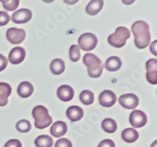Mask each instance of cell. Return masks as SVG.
<instances>
[{
    "label": "cell",
    "instance_id": "6da1fadb",
    "mask_svg": "<svg viewBox=\"0 0 157 147\" xmlns=\"http://www.w3.org/2000/svg\"><path fill=\"white\" fill-rule=\"evenodd\" d=\"M131 30L134 36V43L139 49H145L151 41L149 26L144 21H135L131 26Z\"/></svg>",
    "mask_w": 157,
    "mask_h": 147
},
{
    "label": "cell",
    "instance_id": "7a4b0ae2",
    "mask_svg": "<svg viewBox=\"0 0 157 147\" xmlns=\"http://www.w3.org/2000/svg\"><path fill=\"white\" fill-rule=\"evenodd\" d=\"M82 61L87 67L88 75L91 78L100 77L103 72L104 64L99 57L94 54L87 53L84 55Z\"/></svg>",
    "mask_w": 157,
    "mask_h": 147
},
{
    "label": "cell",
    "instance_id": "3957f363",
    "mask_svg": "<svg viewBox=\"0 0 157 147\" xmlns=\"http://www.w3.org/2000/svg\"><path fill=\"white\" fill-rule=\"evenodd\" d=\"M32 117L35 119V127L38 129H44L53 122V119L45 106H37L32 110Z\"/></svg>",
    "mask_w": 157,
    "mask_h": 147
},
{
    "label": "cell",
    "instance_id": "277c9868",
    "mask_svg": "<svg viewBox=\"0 0 157 147\" xmlns=\"http://www.w3.org/2000/svg\"><path fill=\"white\" fill-rule=\"evenodd\" d=\"M130 37V32L126 27H118L113 34L108 38V42L116 48H121L125 45L127 40Z\"/></svg>",
    "mask_w": 157,
    "mask_h": 147
},
{
    "label": "cell",
    "instance_id": "5b68a950",
    "mask_svg": "<svg viewBox=\"0 0 157 147\" xmlns=\"http://www.w3.org/2000/svg\"><path fill=\"white\" fill-rule=\"evenodd\" d=\"M98 42V38L95 35L90 33H84L78 38V47L85 51H90L96 47Z\"/></svg>",
    "mask_w": 157,
    "mask_h": 147
},
{
    "label": "cell",
    "instance_id": "8992f818",
    "mask_svg": "<svg viewBox=\"0 0 157 147\" xmlns=\"http://www.w3.org/2000/svg\"><path fill=\"white\" fill-rule=\"evenodd\" d=\"M6 39L12 44H20L24 41L26 36V33L24 29L10 28L6 31Z\"/></svg>",
    "mask_w": 157,
    "mask_h": 147
},
{
    "label": "cell",
    "instance_id": "52a82bcc",
    "mask_svg": "<svg viewBox=\"0 0 157 147\" xmlns=\"http://www.w3.org/2000/svg\"><path fill=\"white\" fill-rule=\"evenodd\" d=\"M130 123L131 126L135 128L144 127L147 124L148 118L144 112L141 110H134L130 115Z\"/></svg>",
    "mask_w": 157,
    "mask_h": 147
},
{
    "label": "cell",
    "instance_id": "ba28073f",
    "mask_svg": "<svg viewBox=\"0 0 157 147\" xmlns=\"http://www.w3.org/2000/svg\"><path fill=\"white\" fill-rule=\"evenodd\" d=\"M119 102L125 109L134 110L139 104V99L134 94H126L119 98Z\"/></svg>",
    "mask_w": 157,
    "mask_h": 147
},
{
    "label": "cell",
    "instance_id": "9c48e42d",
    "mask_svg": "<svg viewBox=\"0 0 157 147\" xmlns=\"http://www.w3.org/2000/svg\"><path fill=\"white\" fill-rule=\"evenodd\" d=\"M146 78L151 84L157 83V60L152 58L146 62Z\"/></svg>",
    "mask_w": 157,
    "mask_h": 147
},
{
    "label": "cell",
    "instance_id": "30bf717a",
    "mask_svg": "<svg viewBox=\"0 0 157 147\" xmlns=\"http://www.w3.org/2000/svg\"><path fill=\"white\" fill-rule=\"evenodd\" d=\"M32 13L29 9H20L12 14L11 19L16 24H25L32 19Z\"/></svg>",
    "mask_w": 157,
    "mask_h": 147
},
{
    "label": "cell",
    "instance_id": "8fae6325",
    "mask_svg": "<svg viewBox=\"0 0 157 147\" xmlns=\"http://www.w3.org/2000/svg\"><path fill=\"white\" fill-rule=\"evenodd\" d=\"M98 100L101 106L107 108L112 107L116 104V95L112 91H104L99 95Z\"/></svg>",
    "mask_w": 157,
    "mask_h": 147
},
{
    "label": "cell",
    "instance_id": "7c38bea8",
    "mask_svg": "<svg viewBox=\"0 0 157 147\" xmlns=\"http://www.w3.org/2000/svg\"><path fill=\"white\" fill-rule=\"evenodd\" d=\"M25 56L26 52L25 49L21 47H16L13 48L10 52L8 60L13 65H18L25 60Z\"/></svg>",
    "mask_w": 157,
    "mask_h": 147
},
{
    "label": "cell",
    "instance_id": "4fadbf2b",
    "mask_svg": "<svg viewBox=\"0 0 157 147\" xmlns=\"http://www.w3.org/2000/svg\"><path fill=\"white\" fill-rule=\"evenodd\" d=\"M57 97L63 102H69L74 97V91L71 86L62 85L57 89Z\"/></svg>",
    "mask_w": 157,
    "mask_h": 147
},
{
    "label": "cell",
    "instance_id": "5bb4252c",
    "mask_svg": "<svg viewBox=\"0 0 157 147\" xmlns=\"http://www.w3.org/2000/svg\"><path fill=\"white\" fill-rule=\"evenodd\" d=\"M68 127L64 121H57L50 127V134L55 138L64 136L67 132Z\"/></svg>",
    "mask_w": 157,
    "mask_h": 147
},
{
    "label": "cell",
    "instance_id": "9a60e30c",
    "mask_svg": "<svg viewBox=\"0 0 157 147\" xmlns=\"http://www.w3.org/2000/svg\"><path fill=\"white\" fill-rule=\"evenodd\" d=\"M83 114L84 113L82 109L78 106H70L66 111L67 117L72 122L80 120L83 117Z\"/></svg>",
    "mask_w": 157,
    "mask_h": 147
},
{
    "label": "cell",
    "instance_id": "2e32d148",
    "mask_svg": "<svg viewBox=\"0 0 157 147\" xmlns=\"http://www.w3.org/2000/svg\"><path fill=\"white\" fill-rule=\"evenodd\" d=\"M12 88L7 83H0V106H5L8 103V98L11 95Z\"/></svg>",
    "mask_w": 157,
    "mask_h": 147
},
{
    "label": "cell",
    "instance_id": "e0dca14e",
    "mask_svg": "<svg viewBox=\"0 0 157 147\" xmlns=\"http://www.w3.org/2000/svg\"><path fill=\"white\" fill-rule=\"evenodd\" d=\"M33 91H34V87L32 83L28 81H24V82L21 83L17 87L18 95L20 97L23 98V99L29 98L32 95Z\"/></svg>",
    "mask_w": 157,
    "mask_h": 147
},
{
    "label": "cell",
    "instance_id": "ac0fdd59",
    "mask_svg": "<svg viewBox=\"0 0 157 147\" xmlns=\"http://www.w3.org/2000/svg\"><path fill=\"white\" fill-rule=\"evenodd\" d=\"M104 6L103 0H91L86 7L87 14L94 16L100 12Z\"/></svg>",
    "mask_w": 157,
    "mask_h": 147
},
{
    "label": "cell",
    "instance_id": "d6986e66",
    "mask_svg": "<svg viewBox=\"0 0 157 147\" xmlns=\"http://www.w3.org/2000/svg\"><path fill=\"white\" fill-rule=\"evenodd\" d=\"M122 66V61L120 60V57L116 56H113V57H109L106 60L105 65V67L107 70L110 72H116L120 69Z\"/></svg>",
    "mask_w": 157,
    "mask_h": 147
},
{
    "label": "cell",
    "instance_id": "ffe728a7",
    "mask_svg": "<svg viewBox=\"0 0 157 147\" xmlns=\"http://www.w3.org/2000/svg\"><path fill=\"white\" fill-rule=\"evenodd\" d=\"M122 138L123 141L128 143H132L137 141V138H139V134L134 128H127L123 130L122 132Z\"/></svg>",
    "mask_w": 157,
    "mask_h": 147
},
{
    "label": "cell",
    "instance_id": "44dd1931",
    "mask_svg": "<svg viewBox=\"0 0 157 147\" xmlns=\"http://www.w3.org/2000/svg\"><path fill=\"white\" fill-rule=\"evenodd\" d=\"M50 68L52 73L55 74V75H61L65 69V65H64V61L60 58H57V59L52 61Z\"/></svg>",
    "mask_w": 157,
    "mask_h": 147
},
{
    "label": "cell",
    "instance_id": "7402d4cb",
    "mask_svg": "<svg viewBox=\"0 0 157 147\" xmlns=\"http://www.w3.org/2000/svg\"><path fill=\"white\" fill-rule=\"evenodd\" d=\"M35 145L36 147H52L54 145V141L49 135H40L35 140Z\"/></svg>",
    "mask_w": 157,
    "mask_h": 147
},
{
    "label": "cell",
    "instance_id": "603a6c76",
    "mask_svg": "<svg viewBox=\"0 0 157 147\" xmlns=\"http://www.w3.org/2000/svg\"><path fill=\"white\" fill-rule=\"evenodd\" d=\"M101 127L107 133H114L117 130V124L113 119L106 118L102 121Z\"/></svg>",
    "mask_w": 157,
    "mask_h": 147
},
{
    "label": "cell",
    "instance_id": "cb8c5ba5",
    "mask_svg": "<svg viewBox=\"0 0 157 147\" xmlns=\"http://www.w3.org/2000/svg\"><path fill=\"white\" fill-rule=\"evenodd\" d=\"M79 100L81 101L82 104L89 106V105L92 104L94 101V95L90 91H82L79 95Z\"/></svg>",
    "mask_w": 157,
    "mask_h": 147
},
{
    "label": "cell",
    "instance_id": "d4e9b609",
    "mask_svg": "<svg viewBox=\"0 0 157 147\" xmlns=\"http://www.w3.org/2000/svg\"><path fill=\"white\" fill-rule=\"evenodd\" d=\"M2 2L3 8L7 11H13L18 7L20 0H0Z\"/></svg>",
    "mask_w": 157,
    "mask_h": 147
},
{
    "label": "cell",
    "instance_id": "484cf974",
    "mask_svg": "<svg viewBox=\"0 0 157 147\" xmlns=\"http://www.w3.org/2000/svg\"><path fill=\"white\" fill-rule=\"evenodd\" d=\"M16 129L19 132L21 133L29 132V131L32 129V125H31L30 122H29V120H21L17 123Z\"/></svg>",
    "mask_w": 157,
    "mask_h": 147
},
{
    "label": "cell",
    "instance_id": "4316f807",
    "mask_svg": "<svg viewBox=\"0 0 157 147\" xmlns=\"http://www.w3.org/2000/svg\"><path fill=\"white\" fill-rule=\"evenodd\" d=\"M69 57L71 61L76 62L80 58V50L77 45L71 46L69 50Z\"/></svg>",
    "mask_w": 157,
    "mask_h": 147
},
{
    "label": "cell",
    "instance_id": "83f0119b",
    "mask_svg": "<svg viewBox=\"0 0 157 147\" xmlns=\"http://www.w3.org/2000/svg\"><path fill=\"white\" fill-rule=\"evenodd\" d=\"M10 17L6 11H0V26H4L9 23Z\"/></svg>",
    "mask_w": 157,
    "mask_h": 147
},
{
    "label": "cell",
    "instance_id": "f1b7e54d",
    "mask_svg": "<svg viewBox=\"0 0 157 147\" xmlns=\"http://www.w3.org/2000/svg\"><path fill=\"white\" fill-rule=\"evenodd\" d=\"M55 147H72V143L67 138H60L56 142Z\"/></svg>",
    "mask_w": 157,
    "mask_h": 147
},
{
    "label": "cell",
    "instance_id": "f546056e",
    "mask_svg": "<svg viewBox=\"0 0 157 147\" xmlns=\"http://www.w3.org/2000/svg\"><path fill=\"white\" fill-rule=\"evenodd\" d=\"M4 147H22V145L19 140L10 139L5 144Z\"/></svg>",
    "mask_w": 157,
    "mask_h": 147
},
{
    "label": "cell",
    "instance_id": "4dcf8cb0",
    "mask_svg": "<svg viewBox=\"0 0 157 147\" xmlns=\"http://www.w3.org/2000/svg\"><path fill=\"white\" fill-rule=\"evenodd\" d=\"M98 147H116V145L113 140L105 139L99 143Z\"/></svg>",
    "mask_w": 157,
    "mask_h": 147
},
{
    "label": "cell",
    "instance_id": "1f68e13d",
    "mask_svg": "<svg viewBox=\"0 0 157 147\" xmlns=\"http://www.w3.org/2000/svg\"><path fill=\"white\" fill-rule=\"evenodd\" d=\"M7 59L2 54H0V72H2V71L5 69L6 67L7 66Z\"/></svg>",
    "mask_w": 157,
    "mask_h": 147
},
{
    "label": "cell",
    "instance_id": "d6a6232c",
    "mask_svg": "<svg viewBox=\"0 0 157 147\" xmlns=\"http://www.w3.org/2000/svg\"><path fill=\"white\" fill-rule=\"evenodd\" d=\"M156 44H157V41L156 40H155V41L151 44V46H150V50H151V52H152L155 56L157 55Z\"/></svg>",
    "mask_w": 157,
    "mask_h": 147
},
{
    "label": "cell",
    "instance_id": "836d02e7",
    "mask_svg": "<svg viewBox=\"0 0 157 147\" xmlns=\"http://www.w3.org/2000/svg\"><path fill=\"white\" fill-rule=\"evenodd\" d=\"M64 2L68 5H74L78 2V0H64Z\"/></svg>",
    "mask_w": 157,
    "mask_h": 147
},
{
    "label": "cell",
    "instance_id": "e575fe53",
    "mask_svg": "<svg viewBox=\"0 0 157 147\" xmlns=\"http://www.w3.org/2000/svg\"><path fill=\"white\" fill-rule=\"evenodd\" d=\"M122 2L125 5H131L135 2V0H122Z\"/></svg>",
    "mask_w": 157,
    "mask_h": 147
},
{
    "label": "cell",
    "instance_id": "d590c367",
    "mask_svg": "<svg viewBox=\"0 0 157 147\" xmlns=\"http://www.w3.org/2000/svg\"><path fill=\"white\" fill-rule=\"evenodd\" d=\"M156 146H157V141H156V140H155V142H154L153 143H152V145H151V146H150V147H156Z\"/></svg>",
    "mask_w": 157,
    "mask_h": 147
},
{
    "label": "cell",
    "instance_id": "8d00e7d4",
    "mask_svg": "<svg viewBox=\"0 0 157 147\" xmlns=\"http://www.w3.org/2000/svg\"><path fill=\"white\" fill-rule=\"evenodd\" d=\"M44 2H47V3H50V2H53L54 0H43Z\"/></svg>",
    "mask_w": 157,
    "mask_h": 147
}]
</instances>
